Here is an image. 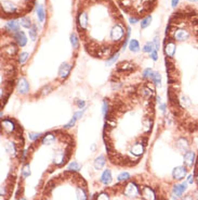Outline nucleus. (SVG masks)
I'll use <instances>...</instances> for the list:
<instances>
[{"instance_id":"nucleus-1","label":"nucleus","mask_w":198,"mask_h":200,"mask_svg":"<svg viewBox=\"0 0 198 200\" xmlns=\"http://www.w3.org/2000/svg\"><path fill=\"white\" fill-rule=\"evenodd\" d=\"M168 108L179 131L198 135V12L179 9L170 18L163 39Z\"/></svg>"},{"instance_id":"nucleus-2","label":"nucleus","mask_w":198,"mask_h":200,"mask_svg":"<svg viewBox=\"0 0 198 200\" xmlns=\"http://www.w3.org/2000/svg\"><path fill=\"white\" fill-rule=\"evenodd\" d=\"M156 113V84L143 76L108 98L103 138L108 159L118 167H133L145 153Z\"/></svg>"},{"instance_id":"nucleus-3","label":"nucleus","mask_w":198,"mask_h":200,"mask_svg":"<svg viewBox=\"0 0 198 200\" xmlns=\"http://www.w3.org/2000/svg\"><path fill=\"white\" fill-rule=\"evenodd\" d=\"M97 21L89 17L82 7H78L77 29L86 51L101 60H111L121 47H126L130 29L126 31L124 17L107 22V18L117 12L118 8L111 0H80Z\"/></svg>"},{"instance_id":"nucleus-4","label":"nucleus","mask_w":198,"mask_h":200,"mask_svg":"<svg viewBox=\"0 0 198 200\" xmlns=\"http://www.w3.org/2000/svg\"><path fill=\"white\" fill-rule=\"evenodd\" d=\"M19 47L20 46L17 45L14 37L9 35L7 31H3L1 44V67H0L1 109H3L16 84L17 69L20 62Z\"/></svg>"},{"instance_id":"nucleus-5","label":"nucleus","mask_w":198,"mask_h":200,"mask_svg":"<svg viewBox=\"0 0 198 200\" xmlns=\"http://www.w3.org/2000/svg\"><path fill=\"white\" fill-rule=\"evenodd\" d=\"M187 174V168L185 165H180V167L174 168V170L172 171V176L177 181H182L184 177Z\"/></svg>"},{"instance_id":"nucleus-6","label":"nucleus","mask_w":198,"mask_h":200,"mask_svg":"<svg viewBox=\"0 0 198 200\" xmlns=\"http://www.w3.org/2000/svg\"><path fill=\"white\" fill-rule=\"evenodd\" d=\"M196 162V153L194 151H186L184 153V165L186 168H191Z\"/></svg>"},{"instance_id":"nucleus-7","label":"nucleus","mask_w":198,"mask_h":200,"mask_svg":"<svg viewBox=\"0 0 198 200\" xmlns=\"http://www.w3.org/2000/svg\"><path fill=\"white\" fill-rule=\"evenodd\" d=\"M187 188V182H183L182 184H177V185L173 186V189H172V195H173V198H179L183 195V192Z\"/></svg>"},{"instance_id":"nucleus-8","label":"nucleus","mask_w":198,"mask_h":200,"mask_svg":"<svg viewBox=\"0 0 198 200\" xmlns=\"http://www.w3.org/2000/svg\"><path fill=\"white\" fill-rule=\"evenodd\" d=\"M19 27L20 24L16 20H10L8 23L6 24V27H4V31H7L8 33H16L19 32Z\"/></svg>"},{"instance_id":"nucleus-9","label":"nucleus","mask_w":198,"mask_h":200,"mask_svg":"<svg viewBox=\"0 0 198 200\" xmlns=\"http://www.w3.org/2000/svg\"><path fill=\"white\" fill-rule=\"evenodd\" d=\"M13 37H14V39L16 40L17 45H19L20 47H24L25 45H26L27 38H26V36H25V34L23 33V32H21V31L16 32V33L13 35Z\"/></svg>"},{"instance_id":"nucleus-10","label":"nucleus","mask_w":198,"mask_h":200,"mask_svg":"<svg viewBox=\"0 0 198 200\" xmlns=\"http://www.w3.org/2000/svg\"><path fill=\"white\" fill-rule=\"evenodd\" d=\"M70 65H68V64H62L61 65V68H60V71H59V76L61 77V78H66V77L68 76V74H69V72H70Z\"/></svg>"},{"instance_id":"nucleus-11","label":"nucleus","mask_w":198,"mask_h":200,"mask_svg":"<svg viewBox=\"0 0 198 200\" xmlns=\"http://www.w3.org/2000/svg\"><path fill=\"white\" fill-rule=\"evenodd\" d=\"M100 181H101V183H103L104 185H108V184H111V172L110 171V170H105V171H104V173L102 174Z\"/></svg>"},{"instance_id":"nucleus-12","label":"nucleus","mask_w":198,"mask_h":200,"mask_svg":"<svg viewBox=\"0 0 198 200\" xmlns=\"http://www.w3.org/2000/svg\"><path fill=\"white\" fill-rule=\"evenodd\" d=\"M19 92H22V94H26L27 92L29 90V85H28V83H27L26 81H25L24 78H21L20 79V82H19Z\"/></svg>"},{"instance_id":"nucleus-13","label":"nucleus","mask_w":198,"mask_h":200,"mask_svg":"<svg viewBox=\"0 0 198 200\" xmlns=\"http://www.w3.org/2000/svg\"><path fill=\"white\" fill-rule=\"evenodd\" d=\"M105 162H106L105 157H104V156H99L94 161V168L97 170H101L102 168L105 165Z\"/></svg>"},{"instance_id":"nucleus-14","label":"nucleus","mask_w":198,"mask_h":200,"mask_svg":"<svg viewBox=\"0 0 198 200\" xmlns=\"http://www.w3.org/2000/svg\"><path fill=\"white\" fill-rule=\"evenodd\" d=\"M37 15H38V20L39 22H44L45 18V9L42 4H39L37 8Z\"/></svg>"},{"instance_id":"nucleus-15","label":"nucleus","mask_w":198,"mask_h":200,"mask_svg":"<svg viewBox=\"0 0 198 200\" xmlns=\"http://www.w3.org/2000/svg\"><path fill=\"white\" fill-rule=\"evenodd\" d=\"M129 48H130L131 51L133 52H138L140 50V45H139V42L136 39H131L130 44H129Z\"/></svg>"},{"instance_id":"nucleus-16","label":"nucleus","mask_w":198,"mask_h":200,"mask_svg":"<svg viewBox=\"0 0 198 200\" xmlns=\"http://www.w3.org/2000/svg\"><path fill=\"white\" fill-rule=\"evenodd\" d=\"M70 42H72L73 45V48L77 49L79 46V39L78 37H77V35L75 33H73L72 35H70Z\"/></svg>"},{"instance_id":"nucleus-17","label":"nucleus","mask_w":198,"mask_h":200,"mask_svg":"<svg viewBox=\"0 0 198 200\" xmlns=\"http://www.w3.org/2000/svg\"><path fill=\"white\" fill-rule=\"evenodd\" d=\"M151 22H152V17H151V15H147V17H145L144 19L142 20V22H141V28H142V29L146 28V27L151 24Z\"/></svg>"},{"instance_id":"nucleus-18","label":"nucleus","mask_w":198,"mask_h":200,"mask_svg":"<svg viewBox=\"0 0 198 200\" xmlns=\"http://www.w3.org/2000/svg\"><path fill=\"white\" fill-rule=\"evenodd\" d=\"M21 25L23 27H25V28H31V20H29V18H27V17L21 18Z\"/></svg>"},{"instance_id":"nucleus-19","label":"nucleus","mask_w":198,"mask_h":200,"mask_svg":"<svg viewBox=\"0 0 198 200\" xmlns=\"http://www.w3.org/2000/svg\"><path fill=\"white\" fill-rule=\"evenodd\" d=\"M149 78H151L156 85L160 84V75H159V73H152L149 75Z\"/></svg>"},{"instance_id":"nucleus-20","label":"nucleus","mask_w":198,"mask_h":200,"mask_svg":"<svg viewBox=\"0 0 198 200\" xmlns=\"http://www.w3.org/2000/svg\"><path fill=\"white\" fill-rule=\"evenodd\" d=\"M29 37H31V39L33 40H36V37H37V31H36V25H34L33 28H29Z\"/></svg>"},{"instance_id":"nucleus-21","label":"nucleus","mask_w":198,"mask_h":200,"mask_svg":"<svg viewBox=\"0 0 198 200\" xmlns=\"http://www.w3.org/2000/svg\"><path fill=\"white\" fill-rule=\"evenodd\" d=\"M128 179H130V174L127 173V172H124L118 176V181L119 182H127Z\"/></svg>"},{"instance_id":"nucleus-22","label":"nucleus","mask_w":198,"mask_h":200,"mask_svg":"<svg viewBox=\"0 0 198 200\" xmlns=\"http://www.w3.org/2000/svg\"><path fill=\"white\" fill-rule=\"evenodd\" d=\"M68 170L70 171H79L80 170V164H78L77 162H72L69 165H68Z\"/></svg>"},{"instance_id":"nucleus-23","label":"nucleus","mask_w":198,"mask_h":200,"mask_svg":"<svg viewBox=\"0 0 198 200\" xmlns=\"http://www.w3.org/2000/svg\"><path fill=\"white\" fill-rule=\"evenodd\" d=\"M194 177H195V181H196V184H197V186H198V152H197V156H196V162H195Z\"/></svg>"},{"instance_id":"nucleus-24","label":"nucleus","mask_w":198,"mask_h":200,"mask_svg":"<svg viewBox=\"0 0 198 200\" xmlns=\"http://www.w3.org/2000/svg\"><path fill=\"white\" fill-rule=\"evenodd\" d=\"M143 50H144V52H152L153 51V42H147Z\"/></svg>"},{"instance_id":"nucleus-25","label":"nucleus","mask_w":198,"mask_h":200,"mask_svg":"<svg viewBox=\"0 0 198 200\" xmlns=\"http://www.w3.org/2000/svg\"><path fill=\"white\" fill-rule=\"evenodd\" d=\"M27 57H28L27 52H22V53L20 54V63H24V61L27 59Z\"/></svg>"},{"instance_id":"nucleus-26","label":"nucleus","mask_w":198,"mask_h":200,"mask_svg":"<svg viewBox=\"0 0 198 200\" xmlns=\"http://www.w3.org/2000/svg\"><path fill=\"white\" fill-rule=\"evenodd\" d=\"M154 44H155V49L158 50L159 49V42H158V38H155L154 39Z\"/></svg>"},{"instance_id":"nucleus-27","label":"nucleus","mask_w":198,"mask_h":200,"mask_svg":"<svg viewBox=\"0 0 198 200\" xmlns=\"http://www.w3.org/2000/svg\"><path fill=\"white\" fill-rule=\"evenodd\" d=\"M151 56H152V59L153 60H157V51H152L151 52Z\"/></svg>"},{"instance_id":"nucleus-28","label":"nucleus","mask_w":198,"mask_h":200,"mask_svg":"<svg viewBox=\"0 0 198 200\" xmlns=\"http://www.w3.org/2000/svg\"><path fill=\"white\" fill-rule=\"evenodd\" d=\"M182 200H193V196L192 195H187V196H185Z\"/></svg>"},{"instance_id":"nucleus-29","label":"nucleus","mask_w":198,"mask_h":200,"mask_svg":"<svg viewBox=\"0 0 198 200\" xmlns=\"http://www.w3.org/2000/svg\"><path fill=\"white\" fill-rule=\"evenodd\" d=\"M191 2H196V1H198V0H190Z\"/></svg>"}]
</instances>
